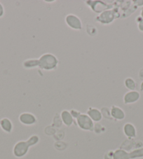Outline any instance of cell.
Returning <instances> with one entry per match:
<instances>
[{
	"label": "cell",
	"mask_w": 143,
	"mask_h": 159,
	"mask_svg": "<svg viewBox=\"0 0 143 159\" xmlns=\"http://www.w3.org/2000/svg\"><path fill=\"white\" fill-rule=\"evenodd\" d=\"M129 157L130 159H137L143 158V147L137 148L132 150L129 152Z\"/></svg>",
	"instance_id": "cell-15"
},
{
	"label": "cell",
	"mask_w": 143,
	"mask_h": 159,
	"mask_svg": "<svg viewBox=\"0 0 143 159\" xmlns=\"http://www.w3.org/2000/svg\"><path fill=\"white\" fill-rule=\"evenodd\" d=\"M102 127L100 124H99V123H96V124H94V128H93V130L95 131V133H100L102 132Z\"/></svg>",
	"instance_id": "cell-23"
},
{
	"label": "cell",
	"mask_w": 143,
	"mask_h": 159,
	"mask_svg": "<svg viewBox=\"0 0 143 159\" xmlns=\"http://www.w3.org/2000/svg\"><path fill=\"white\" fill-rule=\"evenodd\" d=\"M113 151H109L104 155V159H113Z\"/></svg>",
	"instance_id": "cell-21"
},
{
	"label": "cell",
	"mask_w": 143,
	"mask_h": 159,
	"mask_svg": "<svg viewBox=\"0 0 143 159\" xmlns=\"http://www.w3.org/2000/svg\"><path fill=\"white\" fill-rule=\"evenodd\" d=\"M76 120V123L81 129L84 130H93L94 122L86 114H81Z\"/></svg>",
	"instance_id": "cell-2"
},
{
	"label": "cell",
	"mask_w": 143,
	"mask_h": 159,
	"mask_svg": "<svg viewBox=\"0 0 143 159\" xmlns=\"http://www.w3.org/2000/svg\"><path fill=\"white\" fill-rule=\"evenodd\" d=\"M90 3L89 2H87V4L89 5L93 11L96 13H103L104 11H107L108 9H110V7L112 6L110 4H107L106 3H104L102 1H89Z\"/></svg>",
	"instance_id": "cell-6"
},
{
	"label": "cell",
	"mask_w": 143,
	"mask_h": 159,
	"mask_svg": "<svg viewBox=\"0 0 143 159\" xmlns=\"http://www.w3.org/2000/svg\"><path fill=\"white\" fill-rule=\"evenodd\" d=\"M39 142V136L36 135H32L30 138L27 139V142L28 145L30 147H32V146H35V145L37 144L38 142Z\"/></svg>",
	"instance_id": "cell-18"
},
{
	"label": "cell",
	"mask_w": 143,
	"mask_h": 159,
	"mask_svg": "<svg viewBox=\"0 0 143 159\" xmlns=\"http://www.w3.org/2000/svg\"><path fill=\"white\" fill-rule=\"evenodd\" d=\"M138 75H139V78H140V80L143 81V69H141L140 70Z\"/></svg>",
	"instance_id": "cell-26"
},
{
	"label": "cell",
	"mask_w": 143,
	"mask_h": 159,
	"mask_svg": "<svg viewBox=\"0 0 143 159\" xmlns=\"http://www.w3.org/2000/svg\"><path fill=\"white\" fill-rule=\"evenodd\" d=\"M19 120L25 125H32L37 123V118L34 114L30 112H23L19 116Z\"/></svg>",
	"instance_id": "cell-7"
},
{
	"label": "cell",
	"mask_w": 143,
	"mask_h": 159,
	"mask_svg": "<svg viewBox=\"0 0 143 159\" xmlns=\"http://www.w3.org/2000/svg\"><path fill=\"white\" fill-rule=\"evenodd\" d=\"M65 23L68 27L75 30H80L82 28V23L80 19L74 14H69L65 18Z\"/></svg>",
	"instance_id": "cell-5"
},
{
	"label": "cell",
	"mask_w": 143,
	"mask_h": 159,
	"mask_svg": "<svg viewBox=\"0 0 143 159\" xmlns=\"http://www.w3.org/2000/svg\"><path fill=\"white\" fill-rule=\"evenodd\" d=\"M0 127L5 133H10L13 130V123L8 118H3L0 120Z\"/></svg>",
	"instance_id": "cell-13"
},
{
	"label": "cell",
	"mask_w": 143,
	"mask_h": 159,
	"mask_svg": "<svg viewBox=\"0 0 143 159\" xmlns=\"http://www.w3.org/2000/svg\"><path fill=\"white\" fill-rule=\"evenodd\" d=\"M87 33L90 36H94L97 33V30L95 27H92L91 25H88L87 27Z\"/></svg>",
	"instance_id": "cell-20"
},
{
	"label": "cell",
	"mask_w": 143,
	"mask_h": 159,
	"mask_svg": "<svg viewBox=\"0 0 143 159\" xmlns=\"http://www.w3.org/2000/svg\"><path fill=\"white\" fill-rule=\"evenodd\" d=\"M102 116H104L105 119H112V116H111V112H110V109L108 107H103L100 109Z\"/></svg>",
	"instance_id": "cell-19"
},
{
	"label": "cell",
	"mask_w": 143,
	"mask_h": 159,
	"mask_svg": "<svg viewBox=\"0 0 143 159\" xmlns=\"http://www.w3.org/2000/svg\"><path fill=\"white\" fill-rule=\"evenodd\" d=\"M60 118H61L62 122L65 125L70 127L74 122V118L72 116L70 111L67 110H63L60 114Z\"/></svg>",
	"instance_id": "cell-12"
},
{
	"label": "cell",
	"mask_w": 143,
	"mask_h": 159,
	"mask_svg": "<svg viewBox=\"0 0 143 159\" xmlns=\"http://www.w3.org/2000/svg\"><path fill=\"white\" fill-rule=\"evenodd\" d=\"M140 94L136 90H131L126 93L123 96V102L125 105H130V104L136 103L139 100Z\"/></svg>",
	"instance_id": "cell-8"
},
{
	"label": "cell",
	"mask_w": 143,
	"mask_h": 159,
	"mask_svg": "<svg viewBox=\"0 0 143 159\" xmlns=\"http://www.w3.org/2000/svg\"><path fill=\"white\" fill-rule=\"evenodd\" d=\"M86 114L90 118V119L93 122H99L103 119L101 111L96 108H89L88 109Z\"/></svg>",
	"instance_id": "cell-11"
},
{
	"label": "cell",
	"mask_w": 143,
	"mask_h": 159,
	"mask_svg": "<svg viewBox=\"0 0 143 159\" xmlns=\"http://www.w3.org/2000/svg\"><path fill=\"white\" fill-rule=\"evenodd\" d=\"M29 149L30 146L27 141H19L13 147V155L17 158H22L27 154Z\"/></svg>",
	"instance_id": "cell-4"
},
{
	"label": "cell",
	"mask_w": 143,
	"mask_h": 159,
	"mask_svg": "<svg viewBox=\"0 0 143 159\" xmlns=\"http://www.w3.org/2000/svg\"><path fill=\"white\" fill-rule=\"evenodd\" d=\"M123 130L124 135L129 139H134L137 135V130L133 124L131 123H126L123 127Z\"/></svg>",
	"instance_id": "cell-9"
},
{
	"label": "cell",
	"mask_w": 143,
	"mask_h": 159,
	"mask_svg": "<svg viewBox=\"0 0 143 159\" xmlns=\"http://www.w3.org/2000/svg\"><path fill=\"white\" fill-rule=\"evenodd\" d=\"M140 16H141V17L143 18V8H142V9L141 10V12H140Z\"/></svg>",
	"instance_id": "cell-29"
},
{
	"label": "cell",
	"mask_w": 143,
	"mask_h": 159,
	"mask_svg": "<svg viewBox=\"0 0 143 159\" xmlns=\"http://www.w3.org/2000/svg\"><path fill=\"white\" fill-rule=\"evenodd\" d=\"M137 25H138V29L140 31L143 32V18L140 22L137 23Z\"/></svg>",
	"instance_id": "cell-24"
},
{
	"label": "cell",
	"mask_w": 143,
	"mask_h": 159,
	"mask_svg": "<svg viewBox=\"0 0 143 159\" xmlns=\"http://www.w3.org/2000/svg\"><path fill=\"white\" fill-rule=\"evenodd\" d=\"M110 112L112 119L118 120H122L125 119V112L119 107L112 106V108L110 109Z\"/></svg>",
	"instance_id": "cell-10"
},
{
	"label": "cell",
	"mask_w": 143,
	"mask_h": 159,
	"mask_svg": "<svg viewBox=\"0 0 143 159\" xmlns=\"http://www.w3.org/2000/svg\"><path fill=\"white\" fill-rule=\"evenodd\" d=\"M58 64V60L51 53L44 54L38 59V67L43 70H53L57 67Z\"/></svg>",
	"instance_id": "cell-1"
},
{
	"label": "cell",
	"mask_w": 143,
	"mask_h": 159,
	"mask_svg": "<svg viewBox=\"0 0 143 159\" xmlns=\"http://www.w3.org/2000/svg\"><path fill=\"white\" fill-rule=\"evenodd\" d=\"M124 85L126 89H128L130 91H131V90H136L137 87V84L136 81L131 77H128L125 79Z\"/></svg>",
	"instance_id": "cell-16"
},
{
	"label": "cell",
	"mask_w": 143,
	"mask_h": 159,
	"mask_svg": "<svg viewBox=\"0 0 143 159\" xmlns=\"http://www.w3.org/2000/svg\"><path fill=\"white\" fill-rule=\"evenodd\" d=\"M134 3H137V6H142L143 5V1H133Z\"/></svg>",
	"instance_id": "cell-27"
},
{
	"label": "cell",
	"mask_w": 143,
	"mask_h": 159,
	"mask_svg": "<svg viewBox=\"0 0 143 159\" xmlns=\"http://www.w3.org/2000/svg\"><path fill=\"white\" fill-rule=\"evenodd\" d=\"M113 159H130L129 153L124 149H118L114 151Z\"/></svg>",
	"instance_id": "cell-14"
},
{
	"label": "cell",
	"mask_w": 143,
	"mask_h": 159,
	"mask_svg": "<svg viewBox=\"0 0 143 159\" xmlns=\"http://www.w3.org/2000/svg\"><path fill=\"white\" fill-rule=\"evenodd\" d=\"M140 90L143 92V81H142L141 84H140Z\"/></svg>",
	"instance_id": "cell-28"
},
{
	"label": "cell",
	"mask_w": 143,
	"mask_h": 159,
	"mask_svg": "<svg viewBox=\"0 0 143 159\" xmlns=\"http://www.w3.org/2000/svg\"><path fill=\"white\" fill-rule=\"evenodd\" d=\"M70 113H71L72 116L74 119H77L79 115L81 114V112L78 111L77 110H75V109H72V110H71Z\"/></svg>",
	"instance_id": "cell-22"
},
{
	"label": "cell",
	"mask_w": 143,
	"mask_h": 159,
	"mask_svg": "<svg viewBox=\"0 0 143 159\" xmlns=\"http://www.w3.org/2000/svg\"><path fill=\"white\" fill-rule=\"evenodd\" d=\"M23 65L26 69H31V68L38 67V59H29L25 60Z\"/></svg>",
	"instance_id": "cell-17"
},
{
	"label": "cell",
	"mask_w": 143,
	"mask_h": 159,
	"mask_svg": "<svg viewBox=\"0 0 143 159\" xmlns=\"http://www.w3.org/2000/svg\"><path fill=\"white\" fill-rule=\"evenodd\" d=\"M4 15V8L1 3H0V18H2V16Z\"/></svg>",
	"instance_id": "cell-25"
},
{
	"label": "cell",
	"mask_w": 143,
	"mask_h": 159,
	"mask_svg": "<svg viewBox=\"0 0 143 159\" xmlns=\"http://www.w3.org/2000/svg\"><path fill=\"white\" fill-rule=\"evenodd\" d=\"M115 18H116L115 10H107L101 13L100 15L97 16L95 20L101 24L108 25L112 23Z\"/></svg>",
	"instance_id": "cell-3"
}]
</instances>
